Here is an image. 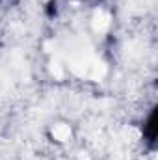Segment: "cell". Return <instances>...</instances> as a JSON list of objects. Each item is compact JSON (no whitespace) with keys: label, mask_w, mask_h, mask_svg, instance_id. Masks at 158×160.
<instances>
[{"label":"cell","mask_w":158,"mask_h":160,"mask_svg":"<svg viewBox=\"0 0 158 160\" xmlns=\"http://www.w3.org/2000/svg\"><path fill=\"white\" fill-rule=\"evenodd\" d=\"M108 26H110V15L106 11H102V9L95 11V15H93V30L101 34V32H106Z\"/></svg>","instance_id":"1"},{"label":"cell","mask_w":158,"mask_h":160,"mask_svg":"<svg viewBox=\"0 0 158 160\" xmlns=\"http://www.w3.org/2000/svg\"><path fill=\"white\" fill-rule=\"evenodd\" d=\"M52 136H54L56 140H60V142H65V140H69V136H71V128H69L67 125H56L54 130H52Z\"/></svg>","instance_id":"2"}]
</instances>
